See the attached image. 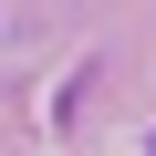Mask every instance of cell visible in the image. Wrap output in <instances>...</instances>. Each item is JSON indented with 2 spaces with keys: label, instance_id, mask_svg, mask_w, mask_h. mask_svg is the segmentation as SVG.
Returning a JSON list of instances; mask_svg holds the SVG:
<instances>
[{
  "label": "cell",
  "instance_id": "cell-1",
  "mask_svg": "<svg viewBox=\"0 0 156 156\" xmlns=\"http://www.w3.org/2000/svg\"><path fill=\"white\" fill-rule=\"evenodd\" d=\"M146 146H156V135H146Z\"/></svg>",
  "mask_w": 156,
  "mask_h": 156
}]
</instances>
